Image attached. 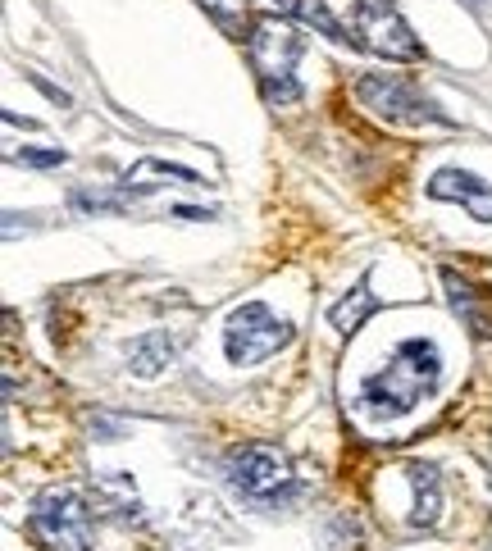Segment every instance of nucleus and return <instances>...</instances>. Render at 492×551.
<instances>
[{
	"label": "nucleus",
	"instance_id": "obj_14",
	"mask_svg": "<svg viewBox=\"0 0 492 551\" xmlns=\"http://www.w3.org/2000/svg\"><path fill=\"white\" fill-rule=\"evenodd\" d=\"M297 14H301V19H306V23H315V28L324 32V37H333V41H351L347 32H342V23L333 19V14H328V5H324V0H301V5H297Z\"/></svg>",
	"mask_w": 492,
	"mask_h": 551
},
{
	"label": "nucleus",
	"instance_id": "obj_7",
	"mask_svg": "<svg viewBox=\"0 0 492 551\" xmlns=\"http://www.w3.org/2000/svg\"><path fill=\"white\" fill-rule=\"evenodd\" d=\"M228 483H233L242 497H274L278 488H287L292 483V470H287V456L278 447H269V442H246V447H237L233 456H228Z\"/></svg>",
	"mask_w": 492,
	"mask_h": 551
},
{
	"label": "nucleus",
	"instance_id": "obj_17",
	"mask_svg": "<svg viewBox=\"0 0 492 551\" xmlns=\"http://www.w3.org/2000/svg\"><path fill=\"white\" fill-rule=\"evenodd\" d=\"M269 5H274V10H283V14H292L301 5V0H269Z\"/></svg>",
	"mask_w": 492,
	"mask_h": 551
},
{
	"label": "nucleus",
	"instance_id": "obj_9",
	"mask_svg": "<svg viewBox=\"0 0 492 551\" xmlns=\"http://www.w3.org/2000/svg\"><path fill=\"white\" fill-rule=\"evenodd\" d=\"M442 287H447L456 315L470 324V333L474 337H492V301H488V296H483L474 283H465L456 269H442Z\"/></svg>",
	"mask_w": 492,
	"mask_h": 551
},
{
	"label": "nucleus",
	"instance_id": "obj_4",
	"mask_svg": "<svg viewBox=\"0 0 492 551\" xmlns=\"http://www.w3.org/2000/svg\"><path fill=\"white\" fill-rule=\"evenodd\" d=\"M287 337H292V328H287L274 310L260 306V301H246V306H237L233 315H228L224 351L233 365H260V360L278 356V351L287 347Z\"/></svg>",
	"mask_w": 492,
	"mask_h": 551
},
{
	"label": "nucleus",
	"instance_id": "obj_3",
	"mask_svg": "<svg viewBox=\"0 0 492 551\" xmlns=\"http://www.w3.org/2000/svg\"><path fill=\"white\" fill-rule=\"evenodd\" d=\"M87 506L73 488H46L32 501L28 529L46 551H87Z\"/></svg>",
	"mask_w": 492,
	"mask_h": 551
},
{
	"label": "nucleus",
	"instance_id": "obj_10",
	"mask_svg": "<svg viewBox=\"0 0 492 551\" xmlns=\"http://www.w3.org/2000/svg\"><path fill=\"white\" fill-rule=\"evenodd\" d=\"M174 356H178V342L164 333V328H155V333H142L133 347H128V369L142 378H155Z\"/></svg>",
	"mask_w": 492,
	"mask_h": 551
},
{
	"label": "nucleus",
	"instance_id": "obj_13",
	"mask_svg": "<svg viewBox=\"0 0 492 551\" xmlns=\"http://www.w3.org/2000/svg\"><path fill=\"white\" fill-rule=\"evenodd\" d=\"M219 28H228L233 37H242V23H246V0H196Z\"/></svg>",
	"mask_w": 492,
	"mask_h": 551
},
{
	"label": "nucleus",
	"instance_id": "obj_1",
	"mask_svg": "<svg viewBox=\"0 0 492 551\" xmlns=\"http://www.w3.org/2000/svg\"><path fill=\"white\" fill-rule=\"evenodd\" d=\"M438 378H442V351L429 337H406L392 351L388 365L365 378L360 401H365L369 415H406L438 388Z\"/></svg>",
	"mask_w": 492,
	"mask_h": 551
},
{
	"label": "nucleus",
	"instance_id": "obj_8",
	"mask_svg": "<svg viewBox=\"0 0 492 551\" xmlns=\"http://www.w3.org/2000/svg\"><path fill=\"white\" fill-rule=\"evenodd\" d=\"M429 192L438 201H461L479 224H492V183H483V178L465 174V169H438Z\"/></svg>",
	"mask_w": 492,
	"mask_h": 551
},
{
	"label": "nucleus",
	"instance_id": "obj_5",
	"mask_svg": "<svg viewBox=\"0 0 492 551\" xmlns=\"http://www.w3.org/2000/svg\"><path fill=\"white\" fill-rule=\"evenodd\" d=\"M356 101L388 123H410V128H420V123H447V114H438L429 101H420L415 87H410L401 73H365V78L356 82Z\"/></svg>",
	"mask_w": 492,
	"mask_h": 551
},
{
	"label": "nucleus",
	"instance_id": "obj_15",
	"mask_svg": "<svg viewBox=\"0 0 492 551\" xmlns=\"http://www.w3.org/2000/svg\"><path fill=\"white\" fill-rule=\"evenodd\" d=\"M14 160L32 164V169H60V164L69 160V151H60V146H51V151H19Z\"/></svg>",
	"mask_w": 492,
	"mask_h": 551
},
{
	"label": "nucleus",
	"instance_id": "obj_6",
	"mask_svg": "<svg viewBox=\"0 0 492 551\" xmlns=\"http://www.w3.org/2000/svg\"><path fill=\"white\" fill-rule=\"evenodd\" d=\"M351 28H356L360 46H369L383 60H420V41L406 28L392 0H356L351 10Z\"/></svg>",
	"mask_w": 492,
	"mask_h": 551
},
{
	"label": "nucleus",
	"instance_id": "obj_2",
	"mask_svg": "<svg viewBox=\"0 0 492 551\" xmlns=\"http://www.w3.org/2000/svg\"><path fill=\"white\" fill-rule=\"evenodd\" d=\"M246 51H251V64H256L260 92H265L269 105H292L301 101V87L292 78L301 51H306V37L297 28H287L278 19H256L246 28Z\"/></svg>",
	"mask_w": 492,
	"mask_h": 551
},
{
	"label": "nucleus",
	"instance_id": "obj_11",
	"mask_svg": "<svg viewBox=\"0 0 492 551\" xmlns=\"http://www.w3.org/2000/svg\"><path fill=\"white\" fill-rule=\"evenodd\" d=\"M374 310H379V296L369 292V283H360L356 292H347L338 306L328 310V319H333V328H338V333H356V328L365 324Z\"/></svg>",
	"mask_w": 492,
	"mask_h": 551
},
{
	"label": "nucleus",
	"instance_id": "obj_16",
	"mask_svg": "<svg viewBox=\"0 0 492 551\" xmlns=\"http://www.w3.org/2000/svg\"><path fill=\"white\" fill-rule=\"evenodd\" d=\"M178 219H210V210H192V205H174Z\"/></svg>",
	"mask_w": 492,
	"mask_h": 551
},
{
	"label": "nucleus",
	"instance_id": "obj_12",
	"mask_svg": "<svg viewBox=\"0 0 492 551\" xmlns=\"http://www.w3.org/2000/svg\"><path fill=\"white\" fill-rule=\"evenodd\" d=\"M410 483H415V515H410V524H415V529L438 524V511H442L438 474H433L429 465H410Z\"/></svg>",
	"mask_w": 492,
	"mask_h": 551
}]
</instances>
